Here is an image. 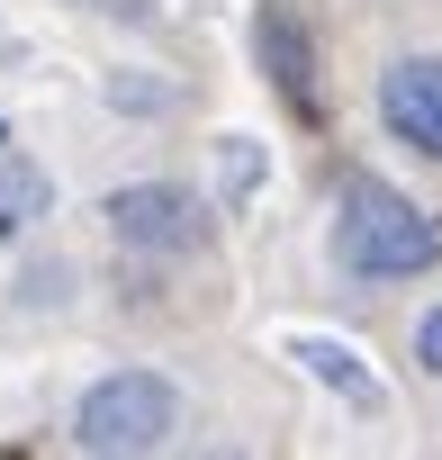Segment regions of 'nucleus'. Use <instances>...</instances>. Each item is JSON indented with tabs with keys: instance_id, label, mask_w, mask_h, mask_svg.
Wrapping results in <instances>:
<instances>
[{
	"instance_id": "obj_1",
	"label": "nucleus",
	"mask_w": 442,
	"mask_h": 460,
	"mask_svg": "<svg viewBox=\"0 0 442 460\" xmlns=\"http://www.w3.org/2000/svg\"><path fill=\"white\" fill-rule=\"evenodd\" d=\"M334 262L352 280H424L442 262V226L388 190V181H352L343 190V217H334Z\"/></svg>"
},
{
	"instance_id": "obj_7",
	"label": "nucleus",
	"mask_w": 442,
	"mask_h": 460,
	"mask_svg": "<svg viewBox=\"0 0 442 460\" xmlns=\"http://www.w3.org/2000/svg\"><path fill=\"white\" fill-rule=\"evenodd\" d=\"M55 208V181H46V163H28L10 136H0V244L10 235H28V226Z\"/></svg>"
},
{
	"instance_id": "obj_6",
	"label": "nucleus",
	"mask_w": 442,
	"mask_h": 460,
	"mask_svg": "<svg viewBox=\"0 0 442 460\" xmlns=\"http://www.w3.org/2000/svg\"><path fill=\"white\" fill-rule=\"evenodd\" d=\"M289 361H298L307 379H325L352 415H388V388L361 370V352H352V343H334V334H298V343H289Z\"/></svg>"
},
{
	"instance_id": "obj_8",
	"label": "nucleus",
	"mask_w": 442,
	"mask_h": 460,
	"mask_svg": "<svg viewBox=\"0 0 442 460\" xmlns=\"http://www.w3.org/2000/svg\"><path fill=\"white\" fill-rule=\"evenodd\" d=\"M253 181H262V163H253V145H244V136H235V154H226V199H244V190H253Z\"/></svg>"
},
{
	"instance_id": "obj_4",
	"label": "nucleus",
	"mask_w": 442,
	"mask_h": 460,
	"mask_svg": "<svg viewBox=\"0 0 442 460\" xmlns=\"http://www.w3.org/2000/svg\"><path fill=\"white\" fill-rule=\"evenodd\" d=\"M379 118H388L397 145H415V154L442 163V64H433V55L388 64V82H379Z\"/></svg>"
},
{
	"instance_id": "obj_2",
	"label": "nucleus",
	"mask_w": 442,
	"mask_h": 460,
	"mask_svg": "<svg viewBox=\"0 0 442 460\" xmlns=\"http://www.w3.org/2000/svg\"><path fill=\"white\" fill-rule=\"evenodd\" d=\"M172 424H181V397H172V379H154V370H109V379L82 388V406H73V442H82L91 460H145V451L172 442Z\"/></svg>"
},
{
	"instance_id": "obj_5",
	"label": "nucleus",
	"mask_w": 442,
	"mask_h": 460,
	"mask_svg": "<svg viewBox=\"0 0 442 460\" xmlns=\"http://www.w3.org/2000/svg\"><path fill=\"white\" fill-rule=\"evenodd\" d=\"M253 55H262L271 91H280L298 118H316V46H307V28H298L289 10H262V19H253Z\"/></svg>"
},
{
	"instance_id": "obj_3",
	"label": "nucleus",
	"mask_w": 442,
	"mask_h": 460,
	"mask_svg": "<svg viewBox=\"0 0 442 460\" xmlns=\"http://www.w3.org/2000/svg\"><path fill=\"white\" fill-rule=\"evenodd\" d=\"M109 235L127 253L172 262V253H208L217 244V217H208V199H190L172 181H127V190H109Z\"/></svg>"
},
{
	"instance_id": "obj_9",
	"label": "nucleus",
	"mask_w": 442,
	"mask_h": 460,
	"mask_svg": "<svg viewBox=\"0 0 442 460\" xmlns=\"http://www.w3.org/2000/svg\"><path fill=\"white\" fill-rule=\"evenodd\" d=\"M415 361H424V370H442V307L415 325Z\"/></svg>"
}]
</instances>
